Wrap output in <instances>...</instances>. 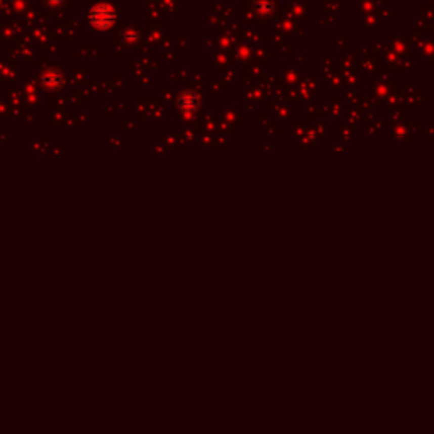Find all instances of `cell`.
Instances as JSON below:
<instances>
[{"mask_svg":"<svg viewBox=\"0 0 434 434\" xmlns=\"http://www.w3.org/2000/svg\"><path fill=\"white\" fill-rule=\"evenodd\" d=\"M102 11L104 12H100V7H97L95 9L94 12L90 14V19H92V22L95 24V26H99V27H109L110 24H112V21H114V12L110 11L109 7H105V6H102Z\"/></svg>","mask_w":434,"mask_h":434,"instance_id":"cell-1","label":"cell"}]
</instances>
